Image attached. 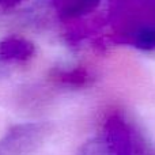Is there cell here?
<instances>
[{"instance_id":"obj_6","label":"cell","mask_w":155,"mask_h":155,"mask_svg":"<svg viewBox=\"0 0 155 155\" xmlns=\"http://www.w3.org/2000/svg\"><path fill=\"white\" fill-rule=\"evenodd\" d=\"M23 0H0V7H12V5L19 4Z\"/></svg>"},{"instance_id":"obj_2","label":"cell","mask_w":155,"mask_h":155,"mask_svg":"<svg viewBox=\"0 0 155 155\" xmlns=\"http://www.w3.org/2000/svg\"><path fill=\"white\" fill-rule=\"evenodd\" d=\"M48 123H21L12 125L0 140V155H31L51 135Z\"/></svg>"},{"instance_id":"obj_4","label":"cell","mask_w":155,"mask_h":155,"mask_svg":"<svg viewBox=\"0 0 155 155\" xmlns=\"http://www.w3.org/2000/svg\"><path fill=\"white\" fill-rule=\"evenodd\" d=\"M63 18H79L90 14L99 5L101 0H53Z\"/></svg>"},{"instance_id":"obj_3","label":"cell","mask_w":155,"mask_h":155,"mask_svg":"<svg viewBox=\"0 0 155 155\" xmlns=\"http://www.w3.org/2000/svg\"><path fill=\"white\" fill-rule=\"evenodd\" d=\"M35 46L31 41L23 37L11 35L0 40V64L27 61L33 57Z\"/></svg>"},{"instance_id":"obj_5","label":"cell","mask_w":155,"mask_h":155,"mask_svg":"<svg viewBox=\"0 0 155 155\" xmlns=\"http://www.w3.org/2000/svg\"><path fill=\"white\" fill-rule=\"evenodd\" d=\"M51 79L57 84H64L70 87H83L91 84L94 78L90 72L83 68L75 70H53L51 72Z\"/></svg>"},{"instance_id":"obj_1","label":"cell","mask_w":155,"mask_h":155,"mask_svg":"<svg viewBox=\"0 0 155 155\" xmlns=\"http://www.w3.org/2000/svg\"><path fill=\"white\" fill-rule=\"evenodd\" d=\"M78 155H132L131 136L124 120L120 116H110L102 134L86 140Z\"/></svg>"}]
</instances>
